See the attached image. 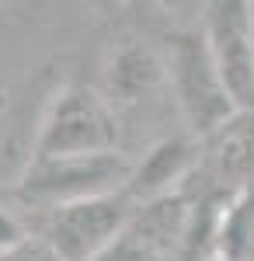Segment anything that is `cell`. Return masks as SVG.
I'll return each instance as SVG.
<instances>
[{"label": "cell", "mask_w": 254, "mask_h": 261, "mask_svg": "<svg viewBox=\"0 0 254 261\" xmlns=\"http://www.w3.org/2000/svg\"><path fill=\"white\" fill-rule=\"evenodd\" d=\"M164 66H167V81L174 87L177 108H181L188 129L198 140H209L213 133H219L237 115L234 101H230V94H226V87H223L213 66L202 28L171 35Z\"/></svg>", "instance_id": "cell-1"}, {"label": "cell", "mask_w": 254, "mask_h": 261, "mask_svg": "<svg viewBox=\"0 0 254 261\" xmlns=\"http://www.w3.org/2000/svg\"><path fill=\"white\" fill-rule=\"evenodd\" d=\"M118 125L108 101L98 98L91 87L63 91L42 122L35 161H63V157H98L118 153Z\"/></svg>", "instance_id": "cell-2"}, {"label": "cell", "mask_w": 254, "mask_h": 261, "mask_svg": "<svg viewBox=\"0 0 254 261\" xmlns=\"http://www.w3.org/2000/svg\"><path fill=\"white\" fill-rule=\"evenodd\" d=\"M133 164L122 153H98V157H63V161H32L21 181V192L32 202H45L49 209L70 202L118 195L133 178Z\"/></svg>", "instance_id": "cell-3"}, {"label": "cell", "mask_w": 254, "mask_h": 261, "mask_svg": "<svg viewBox=\"0 0 254 261\" xmlns=\"http://www.w3.org/2000/svg\"><path fill=\"white\" fill-rule=\"evenodd\" d=\"M133 209L136 205L125 199V192L56 205L45 223V237L59 261H101L133 220Z\"/></svg>", "instance_id": "cell-4"}, {"label": "cell", "mask_w": 254, "mask_h": 261, "mask_svg": "<svg viewBox=\"0 0 254 261\" xmlns=\"http://www.w3.org/2000/svg\"><path fill=\"white\" fill-rule=\"evenodd\" d=\"M202 35L209 45L213 66L237 112H254V28L251 4L219 0L206 7Z\"/></svg>", "instance_id": "cell-5"}, {"label": "cell", "mask_w": 254, "mask_h": 261, "mask_svg": "<svg viewBox=\"0 0 254 261\" xmlns=\"http://www.w3.org/2000/svg\"><path fill=\"white\" fill-rule=\"evenodd\" d=\"M209 171L230 192H254V112H237L209 140Z\"/></svg>", "instance_id": "cell-6"}, {"label": "cell", "mask_w": 254, "mask_h": 261, "mask_svg": "<svg viewBox=\"0 0 254 261\" xmlns=\"http://www.w3.org/2000/svg\"><path fill=\"white\" fill-rule=\"evenodd\" d=\"M195 143L192 140H164L136 164L133 178L125 185V199L146 205V202H160L177 195V181L195 167Z\"/></svg>", "instance_id": "cell-7"}, {"label": "cell", "mask_w": 254, "mask_h": 261, "mask_svg": "<svg viewBox=\"0 0 254 261\" xmlns=\"http://www.w3.org/2000/svg\"><path fill=\"white\" fill-rule=\"evenodd\" d=\"M213 261H254V192L230 195L213 223Z\"/></svg>", "instance_id": "cell-8"}, {"label": "cell", "mask_w": 254, "mask_h": 261, "mask_svg": "<svg viewBox=\"0 0 254 261\" xmlns=\"http://www.w3.org/2000/svg\"><path fill=\"white\" fill-rule=\"evenodd\" d=\"M164 77H167V66L157 60L150 49H139V45L122 49L112 63V70H108V84H112L115 101H139Z\"/></svg>", "instance_id": "cell-9"}, {"label": "cell", "mask_w": 254, "mask_h": 261, "mask_svg": "<svg viewBox=\"0 0 254 261\" xmlns=\"http://www.w3.org/2000/svg\"><path fill=\"white\" fill-rule=\"evenodd\" d=\"M0 261H59V254H56V247L49 244L45 233H28L11 251H4Z\"/></svg>", "instance_id": "cell-10"}, {"label": "cell", "mask_w": 254, "mask_h": 261, "mask_svg": "<svg viewBox=\"0 0 254 261\" xmlns=\"http://www.w3.org/2000/svg\"><path fill=\"white\" fill-rule=\"evenodd\" d=\"M24 237H28V233L18 226V220H14V216H7V213L0 209V254H4V251H11V247H14L18 241H24Z\"/></svg>", "instance_id": "cell-11"}, {"label": "cell", "mask_w": 254, "mask_h": 261, "mask_svg": "<svg viewBox=\"0 0 254 261\" xmlns=\"http://www.w3.org/2000/svg\"><path fill=\"white\" fill-rule=\"evenodd\" d=\"M251 28H254V4H251Z\"/></svg>", "instance_id": "cell-12"}]
</instances>
